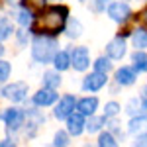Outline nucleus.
I'll use <instances>...</instances> for the list:
<instances>
[{
	"instance_id": "f257e3e1",
	"label": "nucleus",
	"mask_w": 147,
	"mask_h": 147,
	"mask_svg": "<svg viewBox=\"0 0 147 147\" xmlns=\"http://www.w3.org/2000/svg\"><path fill=\"white\" fill-rule=\"evenodd\" d=\"M67 20H69L67 6H51V8H45L39 16H35L34 24H32V32L55 37L57 34H61L65 30Z\"/></svg>"
},
{
	"instance_id": "f03ea898",
	"label": "nucleus",
	"mask_w": 147,
	"mask_h": 147,
	"mask_svg": "<svg viewBox=\"0 0 147 147\" xmlns=\"http://www.w3.org/2000/svg\"><path fill=\"white\" fill-rule=\"evenodd\" d=\"M59 53V43L53 35H43L37 34L32 41V57H34L35 63L39 65H47V63H53L55 55Z\"/></svg>"
},
{
	"instance_id": "7ed1b4c3",
	"label": "nucleus",
	"mask_w": 147,
	"mask_h": 147,
	"mask_svg": "<svg viewBox=\"0 0 147 147\" xmlns=\"http://www.w3.org/2000/svg\"><path fill=\"white\" fill-rule=\"evenodd\" d=\"M0 118L4 120L8 131H10V134H16V131H20L22 125L26 124V110H22V108H6Z\"/></svg>"
},
{
	"instance_id": "20e7f679",
	"label": "nucleus",
	"mask_w": 147,
	"mask_h": 147,
	"mask_svg": "<svg viewBox=\"0 0 147 147\" xmlns=\"http://www.w3.org/2000/svg\"><path fill=\"white\" fill-rule=\"evenodd\" d=\"M106 14H108V18L112 22L125 24V22H129V18H131V8H129V4L124 2V0H116V2H112L108 6Z\"/></svg>"
},
{
	"instance_id": "39448f33",
	"label": "nucleus",
	"mask_w": 147,
	"mask_h": 147,
	"mask_svg": "<svg viewBox=\"0 0 147 147\" xmlns=\"http://www.w3.org/2000/svg\"><path fill=\"white\" fill-rule=\"evenodd\" d=\"M71 67L75 69V71H86V69L90 67V53H88V47H73L71 49Z\"/></svg>"
},
{
	"instance_id": "423d86ee",
	"label": "nucleus",
	"mask_w": 147,
	"mask_h": 147,
	"mask_svg": "<svg viewBox=\"0 0 147 147\" xmlns=\"http://www.w3.org/2000/svg\"><path fill=\"white\" fill-rule=\"evenodd\" d=\"M2 96H4L6 100H12V102H24L26 96H28V82L18 80V82L6 84V86L2 88Z\"/></svg>"
},
{
	"instance_id": "0eeeda50",
	"label": "nucleus",
	"mask_w": 147,
	"mask_h": 147,
	"mask_svg": "<svg viewBox=\"0 0 147 147\" xmlns=\"http://www.w3.org/2000/svg\"><path fill=\"white\" fill-rule=\"evenodd\" d=\"M75 108H77V98H75L73 94H65V96H61L59 102L55 104L53 116H55L57 120H67L69 116L75 112Z\"/></svg>"
},
{
	"instance_id": "6e6552de",
	"label": "nucleus",
	"mask_w": 147,
	"mask_h": 147,
	"mask_svg": "<svg viewBox=\"0 0 147 147\" xmlns=\"http://www.w3.org/2000/svg\"><path fill=\"white\" fill-rule=\"evenodd\" d=\"M106 84H108V75L94 71V73L86 75V77L82 79V84H80V86H82L84 92H98V90H102Z\"/></svg>"
},
{
	"instance_id": "1a4fd4ad",
	"label": "nucleus",
	"mask_w": 147,
	"mask_h": 147,
	"mask_svg": "<svg viewBox=\"0 0 147 147\" xmlns=\"http://www.w3.org/2000/svg\"><path fill=\"white\" fill-rule=\"evenodd\" d=\"M45 124V116L39 112V110H35V108H28L26 110V134L28 137H34L35 131L39 129V125Z\"/></svg>"
},
{
	"instance_id": "9d476101",
	"label": "nucleus",
	"mask_w": 147,
	"mask_h": 147,
	"mask_svg": "<svg viewBox=\"0 0 147 147\" xmlns=\"http://www.w3.org/2000/svg\"><path fill=\"white\" fill-rule=\"evenodd\" d=\"M127 53V47H125V39L116 35L112 41L106 43V57H110L112 61H122Z\"/></svg>"
},
{
	"instance_id": "9b49d317",
	"label": "nucleus",
	"mask_w": 147,
	"mask_h": 147,
	"mask_svg": "<svg viewBox=\"0 0 147 147\" xmlns=\"http://www.w3.org/2000/svg\"><path fill=\"white\" fill-rule=\"evenodd\" d=\"M114 80H116L118 86H131L137 80V71L134 67H129V65H124V67L116 69Z\"/></svg>"
},
{
	"instance_id": "f8f14e48",
	"label": "nucleus",
	"mask_w": 147,
	"mask_h": 147,
	"mask_svg": "<svg viewBox=\"0 0 147 147\" xmlns=\"http://www.w3.org/2000/svg\"><path fill=\"white\" fill-rule=\"evenodd\" d=\"M57 98H59V94L53 88H39L32 96V102L35 106H39V108H45V106H53L57 102Z\"/></svg>"
},
{
	"instance_id": "ddd939ff",
	"label": "nucleus",
	"mask_w": 147,
	"mask_h": 147,
	"mask_svg": "<svg viewBox=\"0 0 147 147\" xmlns=\"http://www.w3.org/2000/svg\"><path fill=\"white\" fill-rule=\"evenodd\" d=\"M65 122H67V131L71 136L79 137L82 131H86V120H84V116L80 112H73Z\"/></svg>"
},
{
	"instance_id": "4468645a",
	"label": "nucleus",
	"mask_w": 147,
	"mask_h": 147,
	"mask_svg": "<svg viewBox=\"0 0 147 147\" xmlns=\"http://www.w3.org/2000/svg\"><path fill=\"white\" fill-rule=\"evenodd\" d=\"M96 110H98V98L96 96H84V98L77 100V112H80L84 118L94 116Z\"/></svg>"
},
{
	"instance_id": "2eb2a0df",
	"label": "nucleus",
	"mask_w": 147,
	"mask_h": 147,
	"mask_svg": "<svg viewBox=\"0 0 147 147\" xmlns=\"http://www.w3.org/2000/svg\"><path fill=\"white\" fill-rule=\"evenodd\" d=\"M127 134L134 136V137L147 134V114H143V116H136V118H129V122H127Z\"/></svg>"
},
{
	"instance_id": "dca6fc26",
	"label": "nucleus",
	"mask_w": 147,
	"mask_h": 147,
	"mask_svg": "<svg viewBox=\"0 0 147 147\" xmlns=\"http://www.w3.org/2000/svg\"><path fill=\"white\" fill-rule=\"evenodd\" d=\"M125 114L129 118H136V116H143L147 114V106H143L141 98H129L125 104Z\"/></svg>"
},
{
	"instance_id": "f3484780",
	"label": "nucleus",
	"mask_w": 147,
	"mask_h": 147,
	"mask_svg": "<svg viewBox=\"0 0 147 147\" xmlns=\"http://www.w3.org/2000/svg\"><path fill=\"white\" fill-rule=\"evenodd\" d=\"M106 122H108V118L106 116H90L88 120H86V131L88 134H100L104 131V127H106Z\"/></svg>"
},
{
	"instance_id": "a211bd4d",
	"label": "nucleus",
	"mask_w": 147,
	"mask_h": 147,
	"mask_svg": "<svg viewBox=\"0 0 147 147\" xmlns=\"http://www.w3.org/2000/svg\"><path fill=\"white\" fill-rule=\"evenodd\" d=\"M41 84H43V88H53V90H57L59 84H61V75H59V71H57V69L45 71L43 77H41Z\"/></svg>"
},
{
	"instance_id": "6ab92c4d",
	"label": "nucleus",
	"mask_w": 147,
	"mask_h": 147,
	"mask_svg": "<svg viewBox=\"0 0 147 147\" xmlns=\"http://www.w3.org/2000/svg\"><path fill=\"white\" fill-rule=\"evenodd\" d=\"M63 32H65V35H67L69 39H79L80 35H82V24L77 18H69Z\"/></svg>"
},
{
	"instance_id": "aec40b11",
	"label": "nucleus",
	"mask_w": 147,
	"mask_h": 147,
	"mask_svg": "<svg viewBox=\"0 0 147 147\" xmlns=\"http://www.w3.org/2000/svg\"><path fill=\"white\" fill-rule=\"evenodd\" d=\"M131 43L137 51H145L147 49V28H136L131 34Z\"/></svg>"
},
{
	"instance_id": "412c9836",
	"label": "nucleus",
	"mask_w": 147,
	"mask_h": 147,
	"mask_svg": "<svg viewBox=\"0 0 147 147\" xmlns=\"http://www.w3.org/2000/svg\"><path fill=\"white\" fill-rule=\"evenodd\" d=\"M96 147H120V139L114 136L112 131H100L96 139Z\"/></svg>"
},
{
	"instance_id": "4be33fe9",
	"label": "nucleus",
	"mask_w": 147,
	"mask_h": 147,
	"mask_svg": "<svg viewBox=\"0 0 147 147\" xmlns=\"http://www.w3.org/2000/svg\"><path fill=\"white\" fill-rule=\"evenodd\" d=\"M131 67L137 73H147V53L145 51H134L131 53Z\"/></svg>"
},
{
	"instance_id": "5701e85b",
	"label": "nucleus",
	"mask_w": 147,
	"mask_h": 147,
	"mask_svg": "<svg viewBox=\"0 0 147 147\" xmlns=\"http://www.w3.org/2000/svg\"><path fill=\"white\" fill-rule=\"evenodd\" d=\"M53 67L61 73V71H67L71 69V53L69 51H59L53 59Z\"/></svg>"
},
{
	"instance_id": "b1692460",
	"label": "nucleus",
	"mask_w": 147,
	"mask_h": 147,
	"mask_svg": "<svg viewBox=\"0 0 147 147\" xmlns=\"http://www.w3.org/2000/svg\"><path fill=\"white\" fill-rule=\"evenodd\" d=\"M16 20H18V24H20L22 28H28V26H32V24H34V14H32L30 8H26V6H24V8L18 10Z\"/></svg>"
},
{
	"instance_id": "393cba45",
	"label": "nucleus",
	"mask_w": 147,
	"mask_h": 147,
	"mask_svg": "<svg viewBox=\"0 0 147 147\" xmlns=\"http://www.w3.org/2000/svg\"><path fill=\"white\" fill-rule=\"evenodd\" d=\"M71 145V134L67 129H59L53 136V147H69Z\"/></svg>"
},
{
	"instance_id": "a878e982",
	"label": "nucleus",
	"mask_w": 147,
	"mask_h": 147,
	"mask_svg": "<svg viewBox=\"0 0 147 147\" xmlns=\"http://www.w3.org/2000/svg\"><path fill=\"white\" fill-rule=\"evenodd\" d=\"M94 71H98V73H110L112 71V59L110 57H106V55H102L98 57L96 61H94Z\"/></svg>"
},
{
	"instance_id": "bb28decb",
	"label": "nucleus",
	"mask_w": 147,
	"mask_h": 147,
	"mask_svg": "<svg viewBox=\"0 0 147 147\" xmlns=\"http://www.w3.org/2000/svg\"><path fill=\"white\" fill-rule=\"evenodd\" d=\"M122 112V106H120V102L116 100H110L104 104V116L108 118V120H112V118H118V114Z\"/></svg>"
},
{
	"instance_id": "cd10ccee",
	"label": "nucleus",
	"mask_w": 147,
	"mask_h": 147,
	"mask_svg": "<svg viewBox=\"0 0 147 147\" xmlns=\"http://www.w3.org/2000/svg\"><path fill=\"white\" fill-rule=\"evenodd\" d=\"M14 34V26L8 18H0V41L8 39L10 35Z\"/></svg>"
},
{
	"instance_id": "c85d7f7f",
	"label": "nucleus",
	"mask_w": 147,
	"mask_h": 147,
	"mask_svg": "<svg viewBox=\"0 0 147 147\" xmlns=\"http://www.w3.org/2000/svg\"><path fill=\"white\" fill-rule=\"evenodd\" d=\"M12 73V67L8 61H4V59H0V82H6L8 77H10Z\"/></svg>"
},
{
	"instance_id": "c756f323",
	"label": "nucleus",
	"mask_w": 147,
	"mask_h": 147,
	"mask_svg": "<svg viewBox=\"0 0 147 147\" xmlns=\"http://www.w3.org/2000/svg\"><path fill=\"white\" fill-rule=\"evenodd\" d=\"M110 4H112V0H92V10L94 12H98V14H100V12H106L108 10V6H110Z\"/></svg>"
},
{
	"instance_id": "7c9ffc66",
	"label": "nucleus",
	"mask_w": 147,
	"mask_h": 147,
	"mask_svg": "<svg viewBox=\"0 0 147 147\" xmlns=\"http://www.w3.org/2000/svg\"><path fill=\"white\" fill-rule=\"evenodd\" d=\"M28 37H30V32H26V28H22L20 32H16V39H18V45H26V43H28Z\"/></svg>"
},
{
	"instance_id": "2f4dec72",
	"label": "nucleus",
	"mask_w": 147,
	"mask_h": 147,
	"mask_svg": "<svg viewBox=\"0 0 147 147\" xmlns=\"http://www.w3.org/2000/svg\"><path fill=\"white\" fill-rule=\"evenodd\" d=\"M131 147H147V134L134 137V141H131Z\"/></svg>"
},
{
	"instance_id": "473e14b6",
	"label": "nucleus",
	"mask_w": 147,
	"mask_h": 147,
	"mask_svg": "<svg viewBox=\"0 0 147 147\" xmlns=\"http://www.w3.org/2000/svg\"><path fill=\"white\" fill-rule=\"evenodd\" d=\"M139 98H141V102H143V106H147V84L141 88V92H139Z\"/></svg>"
},
{
	"instance_id": "72a5a7b5",
	"label": "nucleus",
	"mask_w": 147,
	"mask_h": 147,
	"mask_svg": "<svg viewBox=\"0 0 147 147\" xmlns=\"http://www.w3.org/2000/svg\"><path fill=\"white\" fill-rule=\"evenodd\" d=\"M0 147H16V143H14L12 139H2V141H0Z\"/></svg>"
},
{
	"instance_id": "f704fd0d",
	"label": "nucleus",
	"mask_w": 147,
	"mask_h": 147,
	"mask_svg": "<svg viewBox=\"0 0 147 147\" xmlns=\"http://www.w3.org/2000/svg\"><path fill=\"white\" fill-rule=\"evenodd\" d=\"M22 0H6V4H10V6H16V4H20Z\"/></svg>"
},
{
	"instance_id": "c9c22d12",
	"label": "nucleus",
	"mask_w": 147,
	"mask_h": 147,
	"mask_svg": "<svg viewBox=\"0 0 147 147\" xmlns=\"http://www.w3.org/2000/svg\"><path fill=\"white\" fill-rule=\"evenodd\" d=\"M143 24H145V28H147V8H145V12H143Z\"/></svg>"
},
{
	"instance_id": "e433bc0d",
	"label": "nucleus",
	"mask_w": 147,
	"mask_h": 147,
	"mask_svg": "<svg viewBox=\"0 0 147 147\" xmlns=\"http://www.w3.org/2000/svg\"><path fill=\"white\" fill-rule=\"evenodd\" d=\"M4 55V45H2V41H0V57Z\"/></svg>"
},
{
	"instance_id": "4c0bfd02",
	"label": "nucleus",
	"mask_w": 147,
	"mask_h": 147,
	"mask_svg": "<svg viewBox=\"0 0 147 147\" xmlns=\"http://www.w3.org/2000/svg\"><path fill=\"white\" fill-rule=\"evenodd\" d=\"M82 147H96V145H90V143H84Z\"/></svg>"
},
{
	"instance_id": "58836bf2",
	"label": "nucleus",
	"mask_w": 147,
	"mask_h": 147,
	"mask_svg": "<svg viewBox=\"0 0 147 147\" xmlns=\"http://www.w3.org/2000/svg\"><path fill=\"white\" fill-rule=\"evenodd\" d=\"M79 2H86V0H79Z\"/></svg>"
},
{
	"instance_id": "ea45409f",
	"label": "nucleus",
	"mask_w": 147,
	"mask_h": 147,
	"mask_svg": "<svg viewBox=\"0 0 147 147\" xmlns=\"http://www.w3.org/2000/svg\"><path fill=\"white\" fill-rule=\"evenodd\" d=\"M51 2H59V0H51Z\"/></svg>"
},
{
	"instance_id": "a19ab883",
	"label": "nucleus",
	"mask_w": 147,
	"mask_h": 147,
	"mask_svg": "<svg viewBox=\"0 0 147 147\" xmlns=\"http://www.w3.org/2000/svg\"><path fill=\"white\" fill-rule=\"evenodd\" d=\"M124 2H127V0H124Z\"/></svg>"
}]
</instances>
